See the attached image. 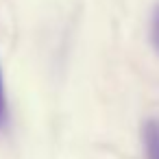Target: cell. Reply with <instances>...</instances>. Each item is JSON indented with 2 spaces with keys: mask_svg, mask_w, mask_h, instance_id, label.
<instances>
[{
  "mask_svg": "<svg viewBox=\"0 0 159 159\" xmlns=\"http://www.w3.org/2000/svg\"><path fill=\"white\" fill-rule=\"evenodd\" d=\"M144 144H146V157L159 159V122L150 120L144 126Z\"/></svg>",
  "mask_w": 159,
  "mask_h": 159,
  "instance_id": "6da1fadb",
  "label": "cell"
},
{
  "mask_svg": "<svg viewBox=\"0 0 159 159\" xmlns=\"http://www.w3.org/2000/svg\"><path fill=\"white\" fill-rule=\"evenodd\" d=\"M9 126V105H7V94H5V81H2V70H0V131Z\"/></svg>",
  "mask_w": 159,
  "mask_h": 159,
  "instance_id": "7a4b0ae2",
  "label": "cell"
},
{
  "mask_svg": "<svg viewBox=\"0 0 159 159\" xmlns=\"http://www.w3.org/2000/svg\"><path fill=\"white\" fill-rule=\"evenodd\" d=\"M155 39H157V46H159V11L155 16Z\"/></svg>",
  "mask_w": 159,
  "mask_h": 159,
  "instance_id": "3957f363",
  "label": "cell"
}]
</instances>
